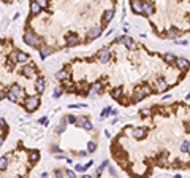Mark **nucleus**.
Segmentation results:
<instances>
[{"mask_svg": "<svg viewBox=\"0 0 190 178\" xmlns=\"http://www.w3.org/2000/svg\"><path fill=\"white\" fill-rule=\"evenodd\" d=\"M141 115H142V116H151V115H152V110H151V108H142V110H141Z\"/></svg>", "mask_w": 190, "mask_h": 178, "instance_id": "obj_37", "label": "nucleus"}, {"mask_svg": "<svg viewBox=\"0 0 190 178\" xmlns=\"http://www.w3.org/2000/svg\"><path fill=\"white\" fill-rule=\"evenodd\" d=\"M176 45H187V40H174Z\"/></svg>", "mask_w": 190, "mask_h": 178, "instance_id": "obj_41", "label": "nucleus"}, {"mask_svg": "<svg viewBox=\"0 0 190 178\" xmlns=\"http://www.w3.org/2000/svg\"><path fill=\"white\" fill-rule=\"evenodd\" d=\"M65 173H67V177H68V178H76V172H74V170L67 169V170H65Z\"/></svg>", "mask_w": 190, "mask_h": 178, "instance_id": "obj_36", "label": "nucleus"}, {"mask_svg": "<svg viewBox=\"0 0 190 178\" xmlns=\"http://www.w3.org/2000/svg\"><path fill=\"white\" fill-rule=\"evenodd\" d=\"M157 164H158V167H166L168 166V154L162 153L160 156H158V159H157Z\"/></svg>", "mask_w": 190, "mask_h": 178, "instance_id": "obj_20", "label": "nucleus"}, {"mask_svg": "<svg viewBox=\"0 0 190 178\" xmlns=\"http://www.w3.org/2000/svg\"><path fill=\"white\" fill-rule=\"evenodd\" d=\"M74 170H76V172H86V166H83V164H76V166H74Z\"/></svg>", "mask_w": 190, "mask_h": 178, "instance_id": "obj_34", "label": "nucleus"}, {"mask_svg": "<svg viewBox=\"0 0 190 178\" xmlns=\"http://www.w3.org/2000/svg\"><path fill=\"white\" fill-rule=\"evenodd\" d=\"M38 51H40V57H41V59H46L49 54H52V51H54V49L45 45V46H40V49H38Z\"/></svg>", "mask_w": 190, "mask_h": 178, "instance_id": "obj_17", "label": "nucleus"}, {"mask_svg": "<svg viewBox=\"0 0 190 178\" xmlns=\"http://www.w3.org/2000/svg\"><path fill=\"white\" fill-rule=\"evenodd\" d=\"M5 97H6V92H5V91H2V89H0V100H2V99H5Z\"/></svg>", "mask_w": 190, "mask_h": 178, "instance_id": "obj_42", "label": "nucleus"}, {"mask_svg": "<svg viewBox=\"0 0 190 178\" xmlns=\"http://www.w3.org/2000/svg\"><path fill=\"white\" fill-rule=\"evenodd\" d=\"M166 89H168V83H166V80L163 76H160L157 80V83H155V92H163Z\"/></svg>", "mask_w": 190, "mask_h": 178, "instance_id": "obj_11", "label": "nucleus"}, {"mask_svg": "<svg viewBox=\"0 0 190 178\" xmlns=\"http://www.w3.org/2000/svg\"><path fill=\"white\" fill-rule=\"evenodd\" d=\"M63 130H65V126H63V123H62V124H60V126H59V127H56V132H57V134H62V132H63Z\"/></svg>", "mask_w": 190, "mask_h": 178, "instance_id": "obj_39", "label": "nucleus"}, {"mask_svg": "<svg viewBox=\"0 0 190 178\" xmlns=\"http://www.w3.org/2000/svg\"><path fill=\"white\" fill-rule=\"evenodd\" d=\"M81 178H92V177H90V175H83Z\"/></svg>", "mask_w": 190, "mask_h": 178, "instance_id": "obj_48", "label": "nucleus"}, {"mask_svg": "<svg viewBox=\"0 0 190 178\" xmlns=\"http://www.w3.org/2000/svg\"><path fill=\"white\" fill-rule=\"evenodd\" d=\"M101 32H103V27H98V26H95V27H90V30L87 32V40H95V38H98V37L101 35Z\"/></svg>", "mask_w": 190, "mask_h": 178, "instance_id": "obj_8", "label": "nucleus"}, {"mask_svg": "<svg viewBox=\"0 0 190 178\" xmlns=\"http://www.w3.org/2000/svg\"><path fill=\"white\" fill-rule=\"evenodd\" d=\"M21 73L24 76H25V78H32L33 75H35L36 73V69H35V64H27V65H24L22 69H21Z\"/></svg>", "mask_w": 190, "mask_h": 178, "instance_id": "obj_4", "label": "nucleus"}, {"mask_svg": "<svg viewBox=\"0 0 190 178\" xmlns=\"http://www.w3.org/2000/svg\"><path fill=\"white\" fill-rule=\"evenodd\" d=\"M131 135H133V139H136V140H142L146 135H147V132H146V129H142V127H133Z\"/></svg>", "mask_w": 190, "mask_h": 178, "instance_id": "obj_12", "label": "nucleus"}, {"mask_svg": "<svg viewBox=\"0 0 190 178\" xmlns=\"http://www.w3.org/2000/svg\"><path fill=\"white\" fill-rule=\"evenodd\" d=\"M10 92H13V94H14V96L19 99V96H21L22 89H21V86H19V84H11V88H10Z\"/></svg>", "mask_w": 190, "mask_h": 178, "instance_id": "obj_26", "label": "nucleus"}, {"mask_svg": "<svg viewBox=\"0 0 190 178\" xmlns=\"http://www.w3.org/2000/svg\"><path fill=\"white\" fill-rule=\"evenodd\" d=\"M97 150V143L95 142H87V153H95Z\"/></svg>", "mask_w": 190, "mask_h": 178, "instance_id": "obj_30", "label": "nucleus"}, {"mask_svg": "<svg viewBox=\"0 0 190 178\" xmlns=\"http://www.w3.org/2000/svg\"><path fill=\"white\" fill-rule=\"evenodd\" d=\"M101 89H103V84H101L100 81H97L95 84H92V86H90V94L94 96L95 92H101Z\"/></svg>", "mask_w": 190, "mask_h": 178, "instance_id": "obj_24", "label": "nucleus"}, {"mask_svg": "<svg viewBox=\"0 0 190 178\" xmlns=\"http://www.w3.org/2000/svg\"><path fill=\"white\" fill-rule=\"evenodd\" d=\"M6 65H8V69H13V67L16 65V54L14 53H11V54L6 57Z\"/></svg>", "mask_w": 190, "mask_h": 178, "instance_id": "obj_22", "label": "nucleus"}, {"mask_svg": "<svg viewBox=\"0 0 190 178\" xmlns=\"http://www.w3.org/2000/svg\"><path fill=\"white\" fill-rule=\"evenodd\" d=\"M174 64H176V67H178V69H187V67L190 65V60L184 59V57H176Z\"/></svg>", "mask_w": 190, "mask_h": 178, "instance_id": "obj_18", "label": "nucleus"}, {"mask_svg": "<svg viewBox=\"0 0 190 178\" xmlns=\"http://www.w3.org/2000/svg\"><path fill=\"white\" fill-rule=\"evenodd\" d=\"M6 99H8L10 102H14V103H16V102H18V100H19L18 97H16V96H14V94H13V92H10V91H8V92H6Z\"/></svg>", "mask_w": 190, "mask_h": 178, "instance_id": "obj_32", "label": "nucleus"}, {"mask_svg": "<svg viewBox=\"0 0 190 178\" xmlns=\"http://www.w3.org/2000/svg\"><path fill=\"white\" fill-rule=\"evenodd\" d=\"M67 123H70V124H76V123H78L76 116H74V115H68V118H67Z\"/></svg>", "mask_w": 190, "mask_h": 178, "instance_id": "obj_35", "label": "nucleus"}, {"mask_svg": "<svg viewBox=\"0 0 190 178\" xmlns=\"http://www.w3.org/2000/svg\"><path fill=\"white\" fill-rule=\"evenodd\" d=\"M14 54H16V62H29V54L27 53H24L21 51V49H18V51H14Z\"/></svg>", "mask_w": 190, "mask_h": 178, "instance_id": "obj_16", "label": "nucleus"}, {"mask_svg": "<svg viewBox=\"0 0 190 178\" xmlns=\"http://www.w3.org/2000/svg\"><path fill=\"white\" fill-rule=\"evenodd\" d=\"M54 177L56 178H63V173L60 170H54Z\"/></svg>", "mask_w": 190, "mask_h": 178, "instance_id": "obj_40", "label": "nucleus"}, {"mask_svg": "<svg viewBox=\"0 0 190 178\" xmlns=\"http://www.w3.org/2000/svg\"><path fill=\"white\" fill-rule=\"evenodd\" d=\"M185 127H187V132L190 134V121H189V123H185Z\"/></svg>", "mask_w": 190, "mask_h": 178, "instance_id": "obj_47", "label": "nucleus"}, {"mask_svg": "<svg viewBox=\"0 0 190 178\" xmlns=\"http://www.w3.org/2000/svg\"><path fill=\"white\" fill-rule=\"evenodd\" d=\"M97 57L101 64H106V62H109V59H111V51L108 48H101L100 51L97 53Z\"/></svg>", "mask_w": 190, "mask_h": 178, "instance_id": "obj_5", "label": "nucleus"}, {"mask_svg": "<svg viewBox=\"0 0 190 178\" xmlns=\"http://www.w3.org/2000/svg\"><path fill=\"white\" fill-rule=\"evenodd\" d=\"M56 78L60 80V81H65V80L68 78V72H67V70H59V72L56 73Z\"/></svg>", "mask_w": 190, "mask_h": 178, "instance_id": "obj_25", "label": "nucleus"}, {"mask_svg": "<svg viewBox=\"0 0 190 178\" xmlns=\"http://www.w3.org/2000/svg\"><path fill=\"white\" fill-rule=\"evenodd\" d=\"M130 8H131V11H133L135 15H140V16H142V2L133 0V2H130Z\"/></svg>", "mask_w": 190, "mask_h": 178, "instance_id": "obj_13", "label": "nucleus"}, {"mask_svg": "<svg viewBox=\"0 0 190 178\" xmlns=\"http://www.w3.org/2000/svg\"><path fill=\"white\" fill-rule=\"evenodd\" d=\"M179 33H181V32H179L178 29L171 27V30H168V35H166V37H168V38H173V40H176V38L179 37Z\"/></svg>", "mask_w": 190, "mask_h": 178, "instance_id": "obj_28", "label": "nucleus"}, {"mask_svg": "<svg viewBox=\"0 0 190 178\" xmlns=\"http://www.w3.org/2000/svg\"><path fill=\"white\" fill-rule=\"evenodd\" d=\"M14 178H21V177H14Z\"/></svg>", "mask_w": 190, "mask_h": 178, "instance_id": "obj_50", "label": "nucleus"}, {"mask_svg": "<svg viewBox=\"0 0 190 178\" xmlns=\"http://www.w3.org/2000/svg\"><path fill=\"white\" fill-rule=\"evenodd\" d=\"M78 156H87V151H79V153H78Z\"/></svg>", "mask_w": 190, "mask_h": 178, "instance_id": "obj_45", "label": "nucleus"}, {"mask_svg": "<svg viewBox=\"0 0 190 178\" xmlns=\"http://www.w3.org/2000/svg\"><path fill=\"white\" fill-rule=\"evenodd\" d=\"M60 96H62V89H56V91L52 92V97H54V99H59Z\"/></svg>", "mask_w": 190, "mask_h": 178, "instance_id": "obj_38", "label": "nucleus"}, {"mask_svg": "<svg viewBox=\"0 0 190 178\" xmlns=\"http://www.w3.org/2000/svg\"><path fill=\"white\" fill-rule=\"evenodd\" d=\"M6 167H8V157L2 156V157H0V170H5Z\"/></svg>", "mask_w": 190, "mask_h": 178, "instance_id": "obj_29", "label": "nucleus"}, {"mask_svg": "<svg viewBox=\"0 0 190 178\" xmlns=\"http://www.w3.org/2000/svg\"><path fill=\"white\" fill-rule=\"evenodd\" d=\"M154 91H151L149 86H144V88H136L133 91V96H131V103H136V102H141L142 99H146V96L152 94Z\"/></svg>", "mask_w": 190, "mask_h": 178, "instance_id": "obj_1", "label": "nucleus"}, {"mask_svg": "<svg viewBox=\"0 0 190 178\" xmlns=\"http://www.w3.org/2000/svg\"><path fill=\"white\" fill-rule=\"evenodd\" d=\"M65 40H67V42H65L67 46H70V48H71V46H76V45H79V43H81V38L76 35V33H68V35L65 37Z\"/></svg>", "mask_w": 190, "mask_h": 178, "instance_id": "obj_7", "label": "nucleus"}, {"mask_svg": "<svg viewBox=\"0 0 190 178\" xmlns=\"http://www.w3.org/2000/svg\"><path fill=\"white\" fill-rule=\"evenodd\" d=\"M181 151L182 153H189L190 151V142H182L181 143Z\"/></svg>", "mask_w": 190, "mask_h": 178, "instance_id": "obj_31", "label": "nucleus"}, {"mask_svg": "<svg viewBox=\"0 0 190 178\" xmlns=\"http://www.w3.org/2000/svg\"><path fill=\"white\" fill-rule=\"evenodd\" d=\"M76 124H78V126H81L83 129H86V130H92V129H94L92 123L89 121V118H87V116H81L79 121H78Z\"/></svg>", "mask_w": 190, "mask_h": 178, "instance_id": "obj_10", "label": "nucleus"}, {"mask_svg": "<svg viewBox=\"0 0 190 178\" xmlns=\"http://www.w3.org/2000/svg\"><path fill=\"white\" fill-rule=\"evenodd\" d=\"M111 113H113V110H111V108H109V107H108V108H105V110H103V112H101V116H100V118H101V119H103V118H106V116H108V115H111Z\"/></svg>", "mask_w": 190, "mask_h": 178, "instance_id": "obj_33", "label": "nucleus"}, {"mask_svg": "<svg viewBox=\"0 0 190 178\" xmlns=\"http://www.w3.org/2000/svg\"><path fill=\"white\" fill-rule=\"evenodd\" d=\"M3 142H5V137H3V135H0V146L3 145Z\"/></svg>", "mask_w": 190, "mask_h": 178, "instance_id": "obj_46", "label": "nucleus"}, {"mask_svg": "<svg viewBox=\"0 0 190 178\" xmlns=\"http://www.w3.org/2000/svg\"><path fill=\"white\" fill-rule=\"evenodd\" d=\"M117 42H119V43H122L124 46H127L128 49H133V48H135V42H133V38H131V37H128V35H122V37H119Z\"/></svg>", "mask_w": 190, "mask_h": 178, "instance_id": "obj_6", "label": "nucleus"}, {"mask_svg": "<svg viewBox=\"0 0 190 178\" xmlns=\"http://www.w3.org/2000/svg\"><path fill=\"white\" fill-rule=\"evenodd\" d=\"M5 126H6V121L3 118H0V127H5Z\"/></svg>", "mask_w": 190, "mask_h": 178, "instance_id": "obj_43", "label": "nucleus"}, {"mask_svg": "<svg viewBox=\"0 0 190 178\" xmlns=\"http://www.w3.org/2000/svg\"><path fill=\"white\" fill-rule=\"evenodd\" d=\"M45 86H46L45 78H43V76H38V78H36V81H35L36 92H38V94H43V92H45Z\"/></svg>", "mask_w": 190, "mask_h": 178, "instance_id": "obj_15", "label": "nucleus"}, {"mask_svg": "<svg viewBox=\"0 0 190 178\" xmlns=\"http://www.w3.org/2000/svg\"><path fill=\"white\" fill-rule=\"evenodd\" d=\"M38 159H40V151L38 150H33L32 153H30V156H29L30 164H36V162H38Z\"/></svg>", "mask_w": 190, "mask_h": 178, "instance_id": "obj_21", "label": "nucleus"}, {"mask_svg": "<svg viewBox=\"0 0 190 178\" xmlns=\"http://www.w3.org/2000/svg\"><path fill=\"white\" fill-rule=\"evenodd\" d=\"M22 107H24V108H25L29 113L35 112V110L40 107V97H38V96H29V97H27V99L22 102Z\"/></svg>", "mask_w": 190, "mask_h": 178, "instance_id": "obj_2", "label": "nucleus"}, {"mask_svg": "<svg viewBox=\"0 0 190 178\" xmlns=\"http://www.w3.org/2000/svg\"><path fill=\"white\" fill-rule=\"evenodd\" d=\"M22 40H24V43H25V45L32 46V48H38V49H40V45H38V40H40V38H38V37H36L33 32L27 30V32L24 33Z\"/></svg>", "mask_w": 190, "mask_h": 178, "instance_id": "obj_3", "label": "nucleus"}, {"mask_svg": "<svg viewBox=\"0 0 190 178\" xmlns=\"http://www.w3.org/2000/svg\"><path fill=\"white\" fill-rule=\"evenodd\" d=\"M174 178H181V177H179V175H176V177H174Z\"/></svg>", "mask_w": 190, "mask_h": 178, "instance_id": "obj_49", "label": "nucleus"}, {"mask_svg": "<svg viewBox=\"0 0 190 178\" xmlns=\"http://www.w3.org/2000/svg\"><path fill=\"white\" fill-rule=\"evenodd\" d=\"M154 10H155V3L154 2H142V16L152 15Z\"/></svg>", "mask_w": 190, "mask_h": 178, "instance_id": "obj_9", "label": "nucleus"}, {"mask_svg": "<svg viewBox=\"0 0 190 178\" xmlns=\"http://www.w3.org/2000/svg\"><path fill=\"white\" fill-rule=\"evenodd\" d=\"M163 59H165V62H168V64H174L176 56L173 54V53H165V54H163Z\"/></svg>", "mask_w": 190, "mask_h": 178, "instance_id": "obj_27", "label": "nucleus"}, {"mask_svg": "<svg viewBox=\"0 0 190 178\" xmlns=\"http://www.w3.org/2000/svg\"><path fill=\"white\" fill-rule=\"evenodd\" d=\"M113 16H114V6H111L109 10H106V11L103 13V18H101V22H103V26H106L108 22L113 19Z\"/></svg>", "mask_w": 190, "mask_h": 178, "instance_id": "obj_14", "label": "nucleus"}, {"mask_svg": "<svg viewBox=\"0 0 190 178\" xmlns=\"http://www.w3.org/2000/svg\"><path fill=\"white\" fill-rule=\"evenodd\" d=\"M40 124H45V126L48 124V118H46V116H45V118H41V119H40Z\"/></svg>", "mask_w": 190, "mask_h": 178, "instance_id": "obj_44", "label": "nucleus"}, {"mask_svg": "<svg viewBox=\"0 0 190 178\" xmlns=\"http://www.w3.org/2000/svg\"><path fill=\"white\" fill-rule=\"evenodd\" d=\"M30 15H40L41 13V6H40V3L38 2H30Z\"/></svg>", "mask_w": 190, "mask_h": 178, "instance_id": "obj_19", "label": "nucleus"}, {"mask_svg": "<svg viewBox=\"0 0 190 178\" xmlns=\"http://www.w3.org/2000/svg\"><path fill=\"white\" fill-rule=\"evenodd\" d=\"M109 94H111V97H113V99H116V100H119V102H120V97H122V88H114Z\"/></svg>", "mask_w": 190, "mask_h": 178, "instance_id": "obj_23", "label": "nucleus"}]
</instances>
